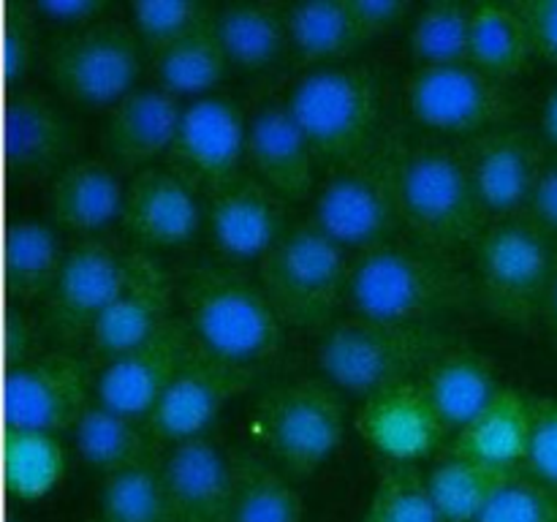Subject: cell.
<instances>
[{
	"label": "cell",
	"instance_id": "cell-35",
	"mask_svg": "<svg viewBox=\"0 0 557 522\" xmlns=\"http://www.w3.org/2000/svg\"><path fill=\"white\" fill-rule=\"evenodd\" d=\"M288 44L308 60H335L368 41L351 0H305L286 9Z\"/></svg>",
	"mask_w": 557,
	"mask_h": 522
},
{
	"label": "cell",
	"instance_id": "cell-3",
	"mask_svg": "<svg viewBox=\"0 0 557 522\" xmlns=\"http://www.w3.org/2000/svg\"><path fill=\"white\" fill-rule=\"evenodd\" d=\"M449 346V337L435 324H397L354 313L321 332L315 353L335 389L370 397L403 381L422 378Z\"/></svg>",
	"mask_w": 557,
	"mask_h": 522
},
{
	"label": "cell",
	"instance_id": "cell-8",
	"mask_svg": "<svg viewBox=\"0 0 557 522\" xmlns=\"http://www.w3.org/2000/svg\"><path fill=\"white\" fill-rule=\"evenodd\" d=\"M250 430L261 449L292 476L324 465L346 433V408L330 381L297 378L259 397Z\"/></svg>",
	"mask_w": 557,
	"mask_h": 522
},
{
	"label": "cell",
	"instance_id": "cell-32",
	"mask_svg": "<svg viewBox=\"0 0 557 522\" xmlns=\"http://www.w3.org/2000/svg\"><path fill=\"white\" fill-rule=\"evenodd\" d=\"M533 58L531 33L520 9L498 0L473 3L471 14V63L487 71L495 79L506 82L522 74L528 60Z\"/></svg>",
	"mask_w": 557,
	"mask_h": 522
},
{
	"label": "cell",
	"instance_id": "cell-12",
	"mask_svg": "<svg viewBox=\"0 0 557 522\" xmlns=\"http://www.w3.org/2000/svg\"><path fill=\"white\" fill-rule=\"evenodd\" d=\"M406 107L413 117L446 134H484L515 112L506 82L466 63L419 65L406 79Z\"/></svg>",
	"mask_w": 557,
	"mask_h": 522
},
{
	"label": "cell",
	"instance_id": "cell-36",
	"mask_svg": "<svg viewBox=\"0 0 557 522\" xmlns=\"http://www.w3.org/2000/svg\"><path fill=\"white\" fill-rule=\"evenodd\" d=\"M511 473L493 471L482 462L462 457L449 449L428 471V487L444 522H479L495 489Z\"/></svg>",
	"mask_w": 557,
	"mask_h": 522
},
{
	"label": "cell",
	"instance_id": "cell-40",
	"mask_svg": "<svg viewBox=\"0 0 557 522\" xmlns=\"http://www.w3.org/2000/svg\"><path fill=\"white\" fill-rule=\"evenodd\" d=\"M359 522H444L428 487V473L411 462H389L379 473Z\"/></svg>",
	"mask_w": 557,
	"mask_h": 522
},
{
	"label": "cell",
	"instance_id": "cell-9",
	"mask_svg": "<svg viewBox=\"0 0 557 522\" xmlns=\"http://www.w3.org/2000/svg\"><path fill=\"white\" fill-rule=\"evenodd\" d=\"M557 250L528 217L495 221L476 243V286L484 308L511 324L542 319Z\"/></svg>",
	"mask_w": 557,
	"mask_h": 522
},
{
	"label": "cell",
	"instance_id": "cell-48",
	"mask_svg": "<svg viewBox=\"0 0 557 522\" xmlns=\"http://www.w3.org/2000/svg\"><path fill=\"white\" fill-rule=\"evenodd\" d=\"M30 9L60 25H87V22L101 20L107 3L103 0H38Z\"/></svg>",
	"mask_w": 557,
	"mask_h": 522
},
{
	"label": "cell",
	"instance_id": "cell-15",
	"mask_svg": "<svg viewBox=\"0 0 557 522\" xmlns=\"http://www.w3.org/2000/svg\"><path fill=\"white\" fill-rule=\"evenodd\" d=\"M166 161L199 194L210 196L243 174V161H248V114L232 98H190Z\"/></svg>",
	"mask_w": 557,
	"mask_h": 522
},
{
	"label": "cell",
	"instance_id": "cell-25",
	"mask_svg": "<svg viewBox=\"0 0 557 522\" xmlns=\"http://www.w3.org/2000/svg\"><path fill=\"white\" fill-rule=\"evenodd\" d=\"M76 147V125L58 98L36 87L11 96L5 112V152L9 163L25 177H41L63 169Z\"/></svg>",
	"mask_w": 557,
	"mask_h": 522
},
{
	"label": "cell",
	"instance_id": "cell-51",
	"mask_svg": "<svg viewBox=\"0 0 557 522\" xmlns=\"http://www.w3.org/2000/svg\"><path fill=\"white\" fill-rule=\"evenodd\" d=\"M92 522H107V520H92Z\"/></svg>",
	"mask_w": 557,
	"mask_h": 522
},
{
	"label": "cell",
	"instance_id": "cell-42",
	"mask_svg": "<svg viewBox=\"0 0 557 522\" xmlns=\"http://www.w3.org/2000/svg\"><path fill=\"white\" fill-rule=\"evenodd\" d=\"M131 20L150 49H158L210 22L212 14L196 0H136L131 3Z\"/></svg>",
	"mask_w": 557,
	"mask_h": 522
},
{
	"label": "cell",
	"instance_id": "cell-46",
	"mask_svg": "<svg viewBox=\"0 0 557 522\" xmlns=\"http://www.w3.org/2000/svg\"><path fill=\"white\" fill-rule=\"evenodd\" d=\"M351 9L368 38L379 36L386 27L411 14V3L406 0H351Z\"/></svg>",
	"mask_w": 557,
	"mask_h": 522
},
{
	"label": "cell",
	"instance_id": "cell-2",
	"mask_svg": "<svg viewBox=\"0 0 557 522\" xmlns=\"http://www.w3.org/2000/svg\"><path fill=\"white\" fill-rule=\"evenodd\" d=\"M183 319L196 346L228 362L259 368L286 343V321L261 281L228 264H201L180 283Z\"/></svg>",
	"mask_w": 557,
	"mask_h": 522
},
{
	"label": "cell",
	"instance_id": "cell-10",
	"mask_svg": "<svg viewBox=\"0 0 557 522\" xmlns=\"http://www.w3.org/2000/svg\"><path fill=\"white\" fill-rule=\"evenodd\" d=\"M47 74L69 101L114 107L141 74L139 38L120 22H87L49 47Z\"/></svg>",
	"mask_w": 557,
	"mask_h": 522
},
{
	"label": "cell",
	"instance_id": "cell-16",
	"mask_svg": "<svg viewBox=\"0 0 557 522\" xmlns=\"http://www.w3.org/2000/svg\"><path fill=\"white\" fill-rule=\"evenodd\" d=\"M194 346L188 321L172 315L156 335L96 370V400L134 419H147Z\"/></svg>",
	"mask_w": 557,
	"mask_h": 522
},
{
	"label": "cell",
	"instance_id": "cell-38",
	"mask_svg": "<svg viewBox=\"0 0 557 522\" xmlns=\"http://www.w3.org/2000/svg\"><path fill=\"white\" fill-rule=\"evenodd\" d=\"M101 520L107 522H172L161 457L107 473L101 482Z\"/></svg>",
	"mask_w": 557,
	"mask_h": 522
},
{
	"label": "cell",
	"instance_id": "cell-37",
	"mask_svg": "<svg viewBox=\"0 0 557 522\" xmlns=\"http://www.w3.org/2000/svg\"><path fill=\"white\" fill-rule=\"evenodd\" d=\"M5 484L11 495L36 500L52 493L69 468V451L54 433L9 427L3 449Z\"/></svg>",
	"mask_w": 557,
	"mask_h": 522
},
{
	"label": "cell",
	"instance_id": "cell-5",
	"mask_svg": "<svg viewBox=\"0 0 557 522\" xmlns=\"http://www.w3.org/2000/svg\"><path fill=\"white\" fill-rule=\"evenodd\" d=\"M406 145L397 134H381L362 152L335 163L315 188L310 221L346 250L362 253L386 243L403 223L400 166Z\"/></svg>",
	"mask_w": 557,
	"mask_h": 522
},
{
	"label": "cell",
	"instance_id": "cell-17",
	"mask_svg": "<svg viewBox=\"0 0 557 522\" xmlns=\"http://www.w3.org/2000/svg\"><path fill=\"white\" fill-rule=\"evenodd\" d=\"M172 304L174 283L169 272L147 250H134L117 297L109 302L85 340L92 368L98 370L117 353L131 351L156 335L174 315Z\"/></svg>",
	"mask_w": 557,
	"mask_h": 522
},
{
	"label": "cell",
	"instance_id": "cell-18",
	"mask_svg": "<svg viewBox=\"0 0 557 522\" xmlns=\"http://www.w3.org/2000/svg\"><path fill=\"white\" fill-rule=\"evenodd\" d=\"M237 455L212 435H194L163 449L161 476L172 522H232Z\"/></svg>",
	"mask_w": 557,
	"mask_h": 522
},
{
	"label": "cell",
	"instance_id": "cell-47",
	"mask_svg": "<svg viewBox=\"0 0 557 522\" xmlns=\"http://www.w3.org/2000/svg\"><path fill=\"white\" fill-rule=\"evenodd\" d=\"M528 212H531V221L549 239H557V161L547 163V169H544L542 179H539L536 190H533Z\"/></svg>",
	"mask_w": 557,
	"mask_h": 522
},
{
	"label": "cell",
	"instance_id": "cell-44",
	"mask_svg": "<svg viewBox=\"0 0 557 522\" xmlns=\"http://www.w3.org/2000/svg\"><path fill=\"white\" fill-rule=\"evenodd\" d=\"M531 33L533 54L557 65V0H515Z\"/></svg>",
	"mask_w": 557,
	"mask_h": 522
},
{
	"label": "cell",
	"instance_id": "cell-23",
	"mask_svg": "<svg viewBox=\"0 0 557 522\" xmlns=\"http://www.w3.org/2000/svg\"><path fill=\"white\" fill-rule=\"evenodd\" d=\"M199 190L169 166H147L134 172L125 190L123 226L136 243L150 248H174L199 232L207 212Z\"/></svg>",
	"mask_w": 557,
	"mask_h": 522
},
{
	"label": "cell",
	"instance_id": "cell-22",
	"mask_svg": "<svg viewBox=\"0 0 557 522\" xmlns=\"http://www.w3.org/2000/svg\"><path fill=\"white\" fill-rule=\"evenodd\" d=\"M315 156L308 134L283 98L261 101L248 114V163L261 183L286 201L315 196Z\"/></svg>",
	"mask_w": 557,
	"mask_h": 522
},
{
	"label": "cell",
	"instance_id": "cell-30",
	"mask_svg": "<svg viewBox=\"0 0 557 522\" xmlns=\"http://www.w3.org/2000/svg\"><path fill=\"white\" fill-rule=\"evenodd\" d=\"M65 253L69 248L54 223L33 215L16 217L5 234V277L11 297L22 304L47 297Z\"/></svg>",
	"mask_w": 557,
	"mask_h": 522
},
{
	"label": "cell",
	"instance_id": "cell-49",
	"mask_svg": "<svg viewBox=\"0 0 557 522\" xmlns=\"http://www.w3.org/2000/svg\"><path fill=\"white\" fill-rule=\"evenodd\" d=\"M542 134L549 145L557 147V85L547 92L542 103Z\"/></svg>",
	"mask_w": 557,
	"mask_h": 522
},
{
	"label": "cell",
	"instance_id": "cell-45",
	"mask_svg": "<svg viewBox=\"0 0 557 522\" xmlns=\"http://www.w3.org/2000/svg\"><path fill=\"white\" fill-rule=\"evenodd\" d=\"M38 52V36H36V16L30 9L22 14L11 16L9 27H5V44H3V58L5 69L11 76H25L30 71L33 60Z\"/></svg>",
	"mask_w": 557,
	"mask_h": 522
},
{
	"label": "cell",
	"instance_id": "cell-31",
	"mask_svg": "<svg viewBox=\"0 0 557 522\" xmlns=\"http://www.w3.org/2000/svg\"><path fill=\"white\" fill-rule=\"evenodd\" d=\"M152 65H156V85H161L163 90L180 98H201L212 96V87L221 85L228 58L210 20L185 36L152 49Z\"/></svg>",
	"mask_w": 557,
	"mask_h": 522
},
{
	"label": "cell",
	"instance_id": "cell-28",
	"mask_svg": "<svg viewBox=\"0 0 557 522\" xmlns=\"http://www.w3.org/2000/svg\"><path fill=\"white\" fill-rule=\"evenodd\" d=\"M422 386L449 430H460L500 391L493 362L484 353L451 343L422 373Z\"/></svg>",
	"mask_w": 557,
	"mask_h": 522
},
{
	"label": "cell",
	"instance_id": "cell-14",
	"mask_svg": "<svg viewBox=\"0 0 557 522\" xmlns=\"http://www.w3.org/2000/svg\"><path fill=\"white\" fill-rule=\"evenodd\" d=\"M256 370L215 357L201 346L190 348L180 373L145 419L158 451L194 435H205L218 413L253 386Z\"/></svg>",
	"mask_w": 557,
	"mask_h": 522
},
{
	"label": "cell",
	"instance_id": "cell-11",
	"mask_svg": "<svg viewBox=\"0 0 557 522\" xmlns=\"http://www.w3.org/2000/svg\"><path fill=\"white\" fill-rule=\"evenodd\" d=\"M96 400V370L82 353L47 348L14 362L5 375L9 427L65 433Z\"/></svg>",
	"mask_w": 557,
	"mask_h": 522
},
{
	"label": "cell",
	"instance_id": "cell-27",
	"mask_svg": "<svg viewBox=\"0 0 557 522\" xmlns=\"http://www.w3.org/2000/svg\"><path fill=\"white\" fill-rule=\"evenodd\" d=\"M533 430V397L500 386L479 417L457 430L451 451L500 473H520L528 460Z\"/></svg>",
	"mask_w": 557,
	"mask_h": 522
},
{
	"label": "cell",
	"instance_id": "cell-7",
	"mask_svg": "<svg viewBox=\"0 0 557 522\" xmlns=\"http://www.w3.org/2000/svg\"><path fill=\"white\" fill-rule=\"evenodd\" d=\"M348 250L313 221L288 226L281 243L261 259L259 281L281 319L292 326H330L348 299Z\"/></svg>",
	"mask_w": 557,
	"mask_h": 522
},
{
	"label": "cell",
	"instance_id": "cell-13",
	"mask_svg": "<svg viewBox=\"0 0 557 522\" xmlns=\"http://www.w3.org/2000/svg\"><path fill=\"white\" fill-rule=\"evenodd\" d=\"M134 250L103 237H82L65 253L58 281L44 297V332L58 343H85L125 283Z\"/></svg>",
	"mask_w": 557,
	"mask_h": 522
},
{
	"label": "cell",
	"instance_id": "cell-33",
	"mask_svg": "<svg viewBox=\"0 0 557 522\" xmlns=\"http://www.w3.org/2000/svg\"><path fill=\"white\" fill-rule=\"evenodd\" d=\"M228 63L261 69L288 44L286 11L275 3H232L212 16Z\"/></svg>",
	"mask_w": 557,
	"mask_h": 522
},
{
	"label": "cell",
	"instance_id": "cell-21",
	"mask_svg": "<svg viewBox=\"0 0 557 522\" xmlns=\"http://www.w3.org/2000/svg\"><path fill=\"white\" fill-rule=\"evenodd\" d=\"M357 430L389 462L419 460L438 449L451 433L419 378L364 397L357 411Z\"/></svg>",
	"mask_w": 557,
	"mask_h": 522
},
{
	"label": "cell",
	"instance_id": "cell-24",
	"mask_svg": "<svg viewBox=\"0 0 557 522\" xmlns=\"http://www.w3.org/2000/svg\"><path fill=\"white\" fill-rule=\"evenodd\" d=\"M183 98L161 85L134 87L114 107H109L103 141L109 158L123 169H147L169 156L183 120Z\"/></svg>",
	"mask_w": 557,
	"mask_h": 522
},
{
	"label": "cell",
	"instance_id": "cell-1",
	"mask_svg": "<svg viewBox=\"0 0 557 522\" xmlns=\"http://www.w3.org/2000/svg\"><path fill=\"white\" fill-rule=\"evenodd\" d=\"M471 277L446 253L422 243H386L362 250L351 264L354 313L397 324H433L466 308Z\"/></svg>",
	"mask_w": 557,
	"mask_h": 522
},
{
	"label": "cell",
	"instance_id": "cell-34",
	"mask_svg": "<svg viewBox=\"0 0 557 522\" xmlns=\"http://www.w3.org/2000/svg\"><path fill=\"white\" fill-rule=\"evenodd\" d=\"M232 522H305V500L277 462L237 455Z\"/></svg>",
	"mask_w": 557,
	"mask_h": 522
},
{
	"label": "cell",
	"instance_id": "cell-43",
	"mask_svg": "<svg viewBox=\"0 0 557 522\" xmlns=\"http://www.w3.org/2000/svg\"><path fill=\"white\" fill-rule=\"evenodd\" d=\"M528 473L557 493V400L533 397V430L528 446Z\"/></svg>",
	"mask_w": 557,
	"mask_h": 522
},
{
	"label": "cell",
	"instance_id": "cell-41",
	"mask_svg": "<svg viewBox=\"0 0 557 522\" xmlns=\"http://www.w3.org/2000/svg\"><path fill=\"white\" fill-rule=\"evenodd\" d=\"M479 522H557V493L533 476L511 473L495 495Z\"/></svg>",
	"mask_w": 557,
	"mask_h": 522
},
{
	"label": "cell",
	"instance_id": "cell-4",
	"mask_svg": "<svg viewBox=\"0 0 557 522\" xmlns=\"http://www.w3.org/2000/svg\"><path fill=\"white\" fill-rule=\"evenodd\" d=\"M400 212L417 243L451 256L476 245L487 212L476 196L466 147L449 141L406 145L400 166Z\"/></svg>",
	"mask_w": 557,
	"mask_h": 522
},
{
	"label": "cell",
	"instance_id": "cell-19",
	"mask_svg": "<svg viewBox=\"0 0 557 522\" xmlns=\"http://www.w3.org/2000/svg\"><path fill=\"white\" fill-rule=\"evenodd\" d=\"M205 217L215 248L234 261L264 259L288 232L286 199L253 172L212 190Z\"/></svg>",
	"mask_w": 557,
	"mask_h": 522
},
{
	"label": "cell",
	"instance_id": "cell-6",
	"mask_svg": "<svg viewBox=\"0 0 557 522\" xmlns=\"http://www.w3.org/2000/svg\"><path fill=\"white\" fill-rule=\"evenodd\" d=\"M286 103L315 156L332 166L381 136L384 90L379 74L364 65H315L294 82Z\"/></svg>",
	"mask_w": 557,
	"mask_h": 522
},
{
	"label": "cell",
	"instance_id": "cell-20",
	"mask_svg": "<svg viewBox=\"0 0 557 522\" xmlns=\"http://www.w3.org/2000/svg\"><path fill=\"white\" fill-rule=\"evenodd\" d=\"M466 150L476 196L487 215H500L498 221H506L531 207L533 190L547 163L539 141L525 128L498 125L479 134Z\"/></svg>",
	"mask_w": 557,
	"mask_h": 522
},
{
	"label": "cell",
	"instance_id": "cell-29",
	"mask_svg": "<svg viewBox=\"0 0 557 522\" xmlns=\"http://www.w3.org/2000/svg\"><path fill=\"white\" fill-rule=\"evenodd\" d=\"M71 433H74V444L82 460L103 471V476L139 465V462L158 460V446L145 419L120 413L98 400L87 406Z\"/></svg>",
	"mask_w": 557,
	"mask_h": 522
},
{
	"label": "cell",
	"instance_id": "cell-50",
	"mask_svg": "<svg viewBox=\"0 0 557 522\" xmlns=\"http://www.w3.org/2000/svg\"><path fill=\"white\" fill-rule=\"evenodd\" d=\"M542 321L547 324L549 337L557 343V259H555V270L553 277H549V288H547V299H544V313Z\"/></svg>",
	"mask_w": 557,
	"mask_h": 522
},
{
	"label": "cell",
	"instance_id": "cell-26",
	"mask_svg": "<svg viewBox=\"0 0 557 522\" xmlns=\"http://www.w3.org/2000/svg\"><path fill=\"white\" fill-rule=\"evenodd\" d=\"M125 190L117 166L103 158L69 161L49 185V215L58 226L82 237H96L123 217Z\"/></svg>",
	"mask_w": 557,
	"mask_h": 522
},
{
	"label": "cell",
	"instance_id": "cell-39",
	"mask_svg": "<svg viewBox=\"0 0 557 522\" xmlns=\"http://www.w3.org/2000/svg\"><path fill=\"white\" fill-rule=\"evenodd\" d=\"M471 3L435 0L413 14L408 44L422 65L471 60Z\"/></svg>",
	"mask_w": 557,
	"mask_h": 522
}]
</instances>
